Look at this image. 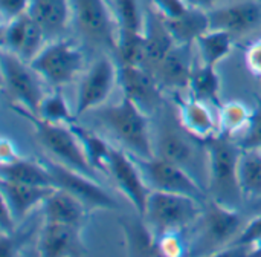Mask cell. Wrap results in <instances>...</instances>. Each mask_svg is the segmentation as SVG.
I'll return each instance as SVG.
<instances>
[{"label":"cell","instance_id":"1","mask_svg":"<svg viewBox=\"0 0 261 257\" xmlns=\"http://www.w3.org/2000/svg\"><path fill=\"white\" fill-rule=\"evenodd\" d=\"M203 144L208 156V192L211 198L229 207H236L243 198L239 182L240 144H236L232 136L220 132L205 139Z\"/></svg>","mask_w":261,"mask_h":257},{"label":"cell","instance_id":"2","mask_svg":"<svg viewBox=\"0 0 261 257\" xmlns=\"http://www.w3.org/2000/svg\"><path fill=\"white\" fill-rule=\"evenodd\" d=\"M98 118L130 155L144 159L156 156L148 116L128 97L122 95L116 104L99 109Z\"/></svg>","mask_w":261,"mask_h":257},{"label":"cell","instance_id":"3","mask_svg":"<svg viewBox=\"0 0 261 257\" xmlns=\"http://www.w3.org/2000/svg\"><path fill=\"white\" fill-rule=\"evenodd\" d=\"M12 109L32 124L35 139L44 150H47L54 161L87 176L96 178V170L90 166L80 139L70 129V124L46 121L20 106H12Z\"/></svg>","mask_w":261,"mask_h":257},{"label":"cell","instance_id":"4","mask_svg":"<svg viewBox=\"0 0 261 257\" xmlns=\"http://www.w3.org/2000/svg\"><path fill=\"white\" fill-rule=\"evenodd\" d=\"M205 205L206 204L187 195L151 190L142 218H145L159 235H164L179 231L196 222L203 215Z\"/></svg>","mask_w":261,"mask_h":257},{"label":"cell","instance_id":"5","mask_svg":"<svg viewBox=\"0 0 261 257\" xmlns=\"http://www.w3.org/2000/svg\"><path fill=\"white\" fill-rule=\"evenodd\" d=\"M29 64L46 83L60 87L69 84L83 69L84 54L70 40L58 38L46 44Z\"/></svg>","mask_w":261,"mask_h":257},{"label":"cell","instance_id":"6","mask_svg":"<svg viewBox=\"0 0 261 257\" xmlns=\"http://www.w3.org/2000/svg\"><path fill=\"white\" fill-rule=\"evenodd\" d=\"M133 158L142 170V175L151 190L187 195L203 204L208 202V192H205L202 184L184 167L170 162L158 155L148 159L138 156Z\"/></svg>","mask_w":261,"mask_h":257},{"label":"cell","instance_id":"7","mask_svg":"<svg viewBox=\"0 0 261 257\" xmlns=\"http://www.w3.org/2000/svg\"><path fill=\"white\" fill-rule=\"evenodd\" d=\"M2 78L8 95L28 112L38 115L44 94L37 80V72L29 63L23 61L15 54L3 49L2 52Z\"/></svg>","mask_w":261,"mask_h":257},{"label":"cell","instance_id":"8","mask_svg":"<svg viewBox=\"0 0 261 257\" xmlns=\"http://www.w3.org/2000/svg\"><path fill=\"white\" fill-rule=\"evenodd\" d=\"M72 20L86 40L116 52L119 29L106 0H72Z\"/></svg>","mask_w":261,"mask_h":257},{"label":"cell","instance_id":"9","mask_svg":"<svg viewBox=\"0 0 261 257\" xmlns=\"http://www.w3.org/2000/svg\"><path fill=\"white\" fill-rule=\"evenodd\" d=\"M44 166L49 169L55 187L63 189L78 198L89 210H115L118 208V202L102 189V185L96 181V178L87 176L81 172L72 170L54 159H44Z\"/></svg>","mask_w":261,"mask_h":257},{"label":"cell","instance_id":"10","mask_svg":"<svg viewBox=\"0 0 261 257\" xmlns=\"http://www.w3.org/2000/svg\"><path fill=\"white\" fill-rule=\"evenodd\" d=\"M107 172L112 175L113 181L135 207L138 215L144 216L151 189L148 187L135 158L125 150L112 147L107 161Z\"/></svg>","mask_w":261,"mask_h":257},{"label":"cell","instance_id":"11","mask_svg":"<svg viewBox=\"0 0 261 257\" xmlns=\"http://www.w3.org/2000/svg\"><path fill=\"white\" fill-rule=\"evenodd\" d=\"M118 81V69L113 61L102 55L98 58L83 78L75 106V116L80 118L86 112L96 109L106 103Z\"/></svg>","mask_w":261,"mask_h":257},{"label":"cell","instance_id":"12","mask_svg":"<svg viewBox=\"0 0 261 257\" xmlns=\"http://www.w3.org/2000/svg\"><path fill=\"white\" fill-rule=\"evenodd\" d=\"M44 40L46 35L43 29L29 12L6 21L2 29L3 49L15 54L26 63H31L38 55L44 48Z\"/></svg>","mask_w":261,"mask_h":257},{"label":"cell","instance_id":"13","mask_svg":"<svg viewBox=\"0 0 261 257\" xmlns=\"http://www.w3.org/2000/svg\"><path fill=\"white\" fill-rule=\"evenodd\" d=\"M118 81L122 89V95L135 101L144 112L153 110L159 106L161 84L156 75L144 66H119Z\"/></svg>","mask_w":261,"mask_h":257},{"label":"cell","instance_id":"14","mask_svg":"<svg viewBox=\"0 0 261 257\" xmlns=\"http://www.w3.org/2000/svg\"><path fill=\"white\" fill-rule=\"evenodd\" d=\"M210 29H220L234 35H243L255 31L261 25V3L245 0L222 6L208 12Z\"/></svg>","mask_w":261,"mask_h":257},{"label":"cell","instance_id":"15","mask_svg":"<svg viewBox=\"0 0 261 257\" xmlns=\"http://www.w3.org/2000/svg\"><path fill=\"white\" fill-rule=\"evenodd\" d=\"M197 143H203V141L190 135L187 130L180 127V124L179 127L165 124L158 135L156 155L184 167L193 175L191 170L196 167V162L199 159Z\"/></svg>","mask_w":261,"mask_h":257},{"label":"cell","instance_id":"16","mask_svg":"<svg viewBox=\"0 0 261 257\" xmlns=\"http://www.w3.org/2000/svg\"><path fill=\"white\" fill-rule=\"evenodd\" d=\"M80 227L44 222L38 238V253L44 257L83 254L84 244Z\"/></svg>","mask_w":261,"mask_h":257},{"label":"cell","instance_id":"17","mask_svg":"<svg viewBox=\"0 0 261 257\" xmlns=\"http://www.w3.org/2000/svg\"><path fill=\"white\" fill-rule=\"evenodd\" d=\"M28 12L40 25L46 40H58L72 20V0H31Z\"/></svg>","mask_w":261,"mask_h":257},{"label":"cell","instance_id":"18","mask_svg":"<svg viewBox=\"0 0 261 257\" xmlns=\"http://www.w3.org/2000/svg\"><path fill=\"white\" fill-rule=\"evenodd\" d=\"M242 216L236 207H229L216 199L206 202L205 210V231L211 242L222 247L232 242L237 235H240Z\"/></svg>","mask_w":261,"mask_h":257},{"label":"cell","instance_id":"19","mask_svg":"<svg viewBox=\"0 0 261 257\" xmlns=\"http://www.w3.org/2000/svg\"><path fill=\"white\" fill-rule=\"evenodd\" d=\"M193 52L191 44L176 43L159 66L153 71L159 84L170 89H185L190 84L193 72Z\"/></svg>","mask_w":261,"mask_h":257},{"label":"cell","instance_id":"20","mask_svg":"<svg viewBox=\"0 0 261 257\" xmlns=\"http://www.w3.org/2000/svg\"><path fill=\"white\" fill-rule=\"evenodd\" d=\"M2 189V202H5L15 218V221H21L26 215L35 208L37 205H43V202L50 196V193L57 187H40L31 184L14 182L8 179H0Z\"/></svg>","mask_w":261,"mask_h":257},{"label":"cell","instance_id":"21","mask_svg":"<svg viewBox=\"0 0 261 257\" xmlns=\"http://www.w3.org/2000/svg\"><path fill=\"white\" fill-rule=\"evenodd\" d=\"M144 37H145V61L144 67L154 71L165 55L176 44L165 20L156 9H148L144 17Z\"/></svg>","mask_w":261,"mask_h":257},{"label":"cell","instance_id":"22","mask_svg":"<svg viewBox=\"0 0 261 257\" xmlns=\"http://www.w3.org/2000/svg\"><path fill=\"white\" fill-rule=\"evenodd\" d=\"M176 106L177 123L184 130H187L194 138L205 141L219 132V126L216 124L206 103L199 101L196 98L184 100L179 95H176Z\"/></svg>","mask_w":261,"mask_h":257},{"label":"cell","instance_id":"23","mask_svg":"<svg viewBox=\"0 0 261 257\" xmlns=\"http://www.w3.org/2000/svg\"><path fill=\"white\" fill-rule=\"evenodd\" d=\"M87 210L89 208L78 198L63 189H55L43 202L44 222L66 224L80 228L87 218Z\"/></svg>","mask_w":261,"mask_h":257},{"label":"cell","instance_id":"24","mask_svg":"<svg viewBox=\"0 0 261 257\" xmlns=\"http://www.w3.org/2000/svg\"><path fill=\"white\" fill-rule=\"evenodd\" d=\"M0 178L14 181V182H21V184H31V185H40V187H55L54 178H52L49 169L44 166V162L26 159V158H18L14 162L2 164Z\"/></svg>","mask_w":261,"mask_h":257},{"label":"cell","instance_id":"25","mask_svg":"<svg viewBox=\"0 0 261 257\" xmlns=\"http://www.w3.org/2000/svg\"><path fill=\"white\" fill-rule=\"evenodd\" d=\"M164 18V17H162ZM173 38L179 44H193L202 34L210 29L208 12L190 6L188 11L176 18H164Z\"/></svg>","mask_w":261,"mask_h":257},{"label":"cell","instance_id":"26","mask_svg":"<svg viewBox=\"0 0 261 257\" xmlns=\"http://www.w3.org/2000/svg\"><path fill=\"white\" fill-rule=\"evenodd\" d=\"M188 89L193 95V98L203 101V103H211L217 107L222 106L220 103V78L216 72L214 66L210 64H200L194 66L191 77H190V84Z\"/></svg>","mask_w":261,"mask_h":257},{"label":"cell","instance_id":"27","mask_svg":"<svg viewBox=\"0 0 261 257\" xmlns=\"http://www.w3.org/2000/svg\"><path fill=\"white\" fill-rule=\"evenodd\" d=\"M239 182L243 198H261V150L242 149Z\"/></svg>","mask_w":261,"mask_h":257},{"label":"cell","instance_id":"28","mask_svg":"<svg viewBox=\"0 0 261 257\" xmlns=\"http://www.w3.org/2000/svg\"><path fill=\"white\" fill-rule=\"evenodd\" d=\"M196 44L200 51L202 61L216 67L232 51V35L220 29H208L196 40Z\"/></svg>","mask_w":261,"mask_h":257},{"label":"cell","instance_id":"29","mask_svg":"<svg viewBox=\"0 0 261 257\" xmlns=\"http://www.w3.org/2000/svg\"><path fill=\"white\" fill-rule=\"evenodd\" d=\"M70 129L73 130V133L80 139L90 166L96 172H106L112 146L106 139H102L99 135L93 133L92 130H89L86 127L78 126L76 123L70 124Z\"/></svg>","mask_w":261,"mask_h":257},{"label":"cell","instance_id":"30","mask_svg":"<svg viewBox=\"0 0 261 257\" xmlns=\"http://www.w3.org/2000/svg\"><path fill=\"white\" fill-rule=\"evenodd\" d=\"M116 54L119 66H144L145 61V37L144 31L119 29Z\"/></svg>","mask_w":261,"mask_h":257},{"label":"cell","instance_id":"31","mask_svg":"<svg viewBox=\"0 0 261 257\" xmlns=\"http://www.w3.org/2000/svg\"><path fill=\"white\" fill-rule=\"evenodd\" d=\"M124 233L127 238V245L132 254L138 256H153L161 254L159 241L150 233V230L141 221H121Z\"/></svg>","mask_w":261,"mask_h":257},{"label":"cell","instance_id":"32","mask_svg":"<svg viewBox=\"0 0 261 257\" xmlns=\"http://www.w3.org/2000/svg\"><path fill=\"white\" fill-rule=\"evenodd\" d=\"M252 116V110L242 101H229L219 107V132L232 136L246 130Z\"/></svg>","mask_w":261,"mask_h":257},{"label":"cell","instance_id":"33","mask_svg":"<svg viewBox=\"0 0 261 257\" xmlns=\"http://www.w3.org/2000/svg\"><path fill=\"white\" fill-rule=\"evenodd\" d=\"M37 116H40L46 121H50V123H57V124L76 123L75 112L70 110L64 95L58 89L54 90L50 95H44Z\"/></svg>","mask_w":261,"mask_h":257},{"label":"cell","instance_id":"34","mask_svg":"<svg viewBox=\"0 0 261 257\" xmlns=\"http://www.w3.org/2000/svg\"><path fill=\"white\" fill-rule=\"evenodd\" d=\"M115 11L118 18V29L144 31V15L139 9L138 0H115Z\"/></svg>","mask_w":261,"mask_h":257},{"label":"cell","instance_id":"35","mask_svg":"<svg viewBox=\"0 0 261 257\" xmlns=\"http://www.w3.org/2000/svg\"><path fill=\"white\" fill-rule=\"evenodd\" d=\"M242 149L261 150V97L257 95V107L252 110L249 126L245 130V136L240 141Z\"/></svg>","mask_w":261,"mask_h":257},{"label":"cell","instance_id":"36","mask_svg":"<svg viewBox=\"0 0 261 257\" xmlns=\"http://www.w3.org/2000/svg\"><path fill=\"white\" fill-rule=\"evenodd\" d=\"M261 242V215L252 219L246 228L231 242V248H242V247H254Z\"/></svg>","mask_w":261,"mask_h":257},{"label":"cell","instance_id":"37","mask_svg":"<svg viewBox=\"0 0 261 257\" xmlns=\"http://www.w3.org/2000/svg\"><path fill=\"white\" fill-rule=\"evenodd\" d=\"M151 3L164 18H176L185 14L190 8V5L184 0H151Z\"/></svg>","mask_w":261,"mask_h":257},{"label":"cell","instance_id":"38","mask_svg":"<svg viewBox=\"0 0 261 257\" xmlns=\"http://www.w3.org/2000/svg\"><path fill=\"white\" fill-rule=\"evenodd\" d=\"M31 0H0V9L6 21L28 12Z\"/></svg>","mask_w":261,"mask_h":257},{"label":"cell","instance_id":"39","mask_svg":"<svg viewBox=\"0 0 261 257\" xmlns=\"http://www.w3.org/2000/svg\"><path fill=\"white\" fill-rule=\"evenodd\" d=\"M177 231H170V233H164L159 238V248H161V254H167V256H177L182 253V242L180 239L176 236Z\"/></svg>","mask_w":261,"mask_h":257},{"label":"cell","instance_id":"40","mask_svg":"<svg viewBox=\"0 0 261 257\" xmlns=\"http://www.w3.org/2000/svg\"><path fill=\"white\" fill-rule=\"evenodd\" d=\"M246 63L252 74L261 77V40L252 43L246 52Z\"/></svg>","mask_w":261,"mask_h":257},{"label":"cell","instance_id":"41","mask_svg":"<svg viewBox=\"0 0 261 257\" xmlns=\"http://www.w3.org/2000/svg\"><path fill=\"white\" fill-rule=\"evenodd\" d=\"M0 158H2V164H8V162L17 161L21 156L18 155L14 143L11 139H8V138H3L2 144H0Z\"/></svg>","mask_w":261,"mask_h":257},{"label":"cell","instance_id":"42","mask_svg":"<svg viewBox=\"0 0 261 257\" xmlns=\"http://www.w3.org/2000/svg\"><path fill=\"white\" fill-rule=\"evenodd\" d=\"M216 2H217V0H187V3H188L190 6L200 8V9H203V8H211Z\"/></svg>","mask_w":261,"mask_h":257},{"label":"cell","instance_id":"43","mask_svg":"<svg viewBox=\"0 0 261 257\" xmlns=\"http://www.w3.org/2000/svg\"><path fill=\"white\" fill-rule=\"evenodd\" d=\"M251 256H261V242L255 244L254 247H251Z\"/></svg>","mask_w":261,"mask_h":257}]
</instances>
